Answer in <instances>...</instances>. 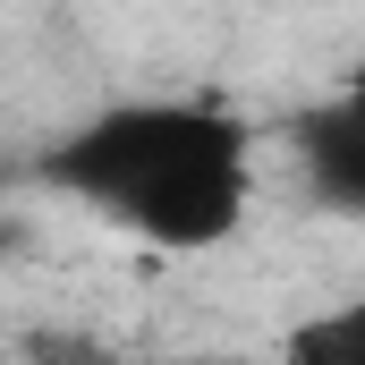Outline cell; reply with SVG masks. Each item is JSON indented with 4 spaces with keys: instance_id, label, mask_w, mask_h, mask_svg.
<instances>
[{
    "instance_id": "6da1fadb",
    "label": "cell",
    "mask_w": 365,
    "mask_h": 365,
    "mask_svg": "<svg viewBox=\"0 0 365 365\" xmlns=\"http://www.w3.org/2000/svg\"><path fill=\"white\" fill-rule=\"evenodd\" d=\"M34 179L68 204H86L93 221H110L136 247L204 255V247H230L247 230L255 128L204 93L102 102L34 153Z\"/></svg>"
},
{
    "instance_id": "7a4b0ae2",
    "label": "cell",
    "mask_w": 365,
    "mask_h": 365,
    "mask_svg": "<svg viewBox=\"0 0 365 365\" xmlns=\"http://www.w3.org/2000/svg\"><path fill=\"white\" fill-rule=\"evenodd\" d=\"M297 170L323 212L365 221V68H349L314 110H297Z\"/></svg>"
},
{
    "instance_id": "3957f363",
    "label": "cell",
    "mask_w": 365,
    "mask_h": 365,
    "mask_svg": "<svg viewBox=\"0 0 365 365\" xmlns=\"http://www.w3.org/2000/svg\"><path fill=\"white\" fill-rule=\"evenodd\" d=\"M280 365H365V297H340L289 331Z\"/></svg>"
},
{
    "instance_id": "277c9868",
    "label": "cell",
    "mask_w": 365,
    "mask_h": 365,
    "mask_svg": "<svg viewBox=\"0 0 365 365\" xmlns=\"http://www.w3.org/2000/svg\"><path fill=\"white\" fill-rule=\"evenodd\" d=\"M26 365H119L93 331H34L26 340Z\"/></svg>"
},
{
    "instance_id": "5b68a950",
    "label": "cell",
    "mask_w": 365,
    "mask_h": 365,
    "mask_svg": "<svg viewBox=\"0 0 365 365\" xmlns=\"http://www.w3.org/2000/svg\"><path fill=\"white\" fill-rule=\"evenodd\" d=\"M0 255H9V230H0Z\"/></svg>"
}]
</instances>
